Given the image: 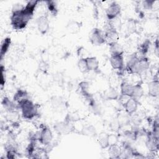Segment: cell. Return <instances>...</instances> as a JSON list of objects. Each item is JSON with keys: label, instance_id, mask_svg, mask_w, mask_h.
Returning a JSON list of instances; mask_svg holds the SVG:
<instances>
[{"label": "cell", "instance_id": "1", "mask_svg": "<svg viewBox=\"0 0 159 159\" xmlns=\"http://www.w3.org/2000/svg\"><path fill=\"white\" fill-rule=\"evenodd\" d=\"M38 2V1H30L25 6L15 5L11 17V24L14 29L22 30L27 26Z\"/></svg>", "mask_w": 159, "mask_h": 159}, {"label": "cell", "instance_id": "2", "mask_svg": "<svg viewBox=\"0 0 159 159\" xmlns=\"http://www.w3.org/2000/svg\"><path fill=\"white\" fill-rule=\"evenodd\" d=\"M18 106L21 109L22 115L24 119L31 120L38 114L37 105L29 99L21 102Z\"/></svg>", "mask_w": 159, "mask_h": 159}, {"label": "cell", "instance_id": "3", "mask_svg": "<svg viewBox=\"0 0 159 159\" xmlns=\"http://www.w3.org/2000/svg\"><path fill=\"white\" fill-rule=\"evenodd\" d=\"M150 61L148 59L145 57H137L134 62L127 69L129 73L132 74L140 75L149 68Z\"/></svg>", "mask_w": 159, "mask_h": 159}, {"label": "cell", "instance_id": "4", "mask_svg": "<svg viewBox=\"0 0 159 159\" xmlns=\"http://www.w3.org/2000/svg\"><path fill=\"white\" fill-rule=\"evenodd\" d=\"M89 39L92 44L94 45H101L105 43L104 32L98 28H94L92 30Z\"/></svg>", "mask_w": 159, "mask_h": 159}, {"label": "cell", "instance_id": "5", "mask_svg": "<svg viewBox=\"0 0 159 159\" xmlns=\"http://www.w3.org/2000/svg\"><path fill=\"white\" fill-rule=\"evenodd\" d=\"M120 6L116 2H112L111 3L106 9V14L109 20L117 17L120 14Z\"/></svg>", "mask_w": 159, "mask_h": 159}, {"label": "cell", "instance_id": "6", "mask_svg": "<svg viewBox=\"0 0 159 159\" xmlns=\"http://www.w3.org/2000/svg\"><path fill=\"white\" fill-rule=\"evenodd\" d=\"M119 39V35L117 30L108 27V28L104 32L105 43L110 46L112 44L117 43Z\"/></svg>", "mask_w": 159, "mask_h": 159}, {"label": "cell", "instance_id": "7", "mask_svg": "<svg viewBox=\"0 0 159 159\" xmlns=\"http://www.w3.org/2000/svg\"><path fill=\"white\" fill-rule=\"evenodd\" d=\"M52 139H53L52 132L51 130L47 127H43L39 132L38 140L43 145H49L52 142Z\"/></svg>", "mask_w": 159, "mask_h": 159}, {"label": "cell", "instance_id": "8", "mask_svg": "<svg viewBox=\"0 0 159 159\" xmlns=\"http://www.w3.org/2000/svg\"><path fill=\"white\" fill-rule=\"evenodd\" d=\"M38 30L42 35L45 34L50 28V23L48 17L45 15L39 16L36 20Z\"/></svg>", "mask_w": 159, "mask_h": 159}, {"label": "cell", "instance_id": "9", "mask_svg": "<svg viewBox=\"0 0 159 159\" xmlns=\"http://www.w3.org/2000/svg\"><path fill=\"white\" fill-rule=\"evenodd\" d=\"M110 63L113 69L121 71L124 68L123 55H111L109 59Z\"/></svg>", "mask_w": 159, "mask_h": 159}, {"label": "cell", "instance_id": "10", "mask_svg": "<svg viewBox=\"0 0 159 159\" xmlns=\"http://www.w3.org/2000/svg\"><path fill=\"white\" fill-rule=\"evenodd\" d=\"M138 104H139V101H137L135 99L130 97L123 106L126 113L128 115L131 116L136 112L137 109Z\"/></svg>", "mask_w": 159, "mask_h": 159}, {"label": "cell", "instance_id": "11", "mask_svg": "<svg viewBox=\"0 0 159 159\" xmlns=\"http://www.w3.org/2000/svg\"><path fill=\"white\" fill-rule=\"evenodd\" d=\"M146 146L150 151L154 152L158 148V137H156L152 132L148 135Z\"/></svg>", "mask_w": 159, "mask_h": 159}, {"label": "cell", "instance_id": "12", "mask_svg": "<svg viewBox=\"0 0 159 159\" xmlns=\"http://www.w3.org/2000/svg\"><path fill=\"white\" fill-rule=\"evenodd\" d=\"M88 71H96L99 70V61L95 57H88L84 58Z\"/></svg>", "mask_w": 159, "mask_h": 159}, {"label": "cell", "instance_id": "13", "mask_svg": "<svg viewBox=\"0 0 159 159\" xmlns=\"http://www.w3.org/2000/svg\"><path fill=\"white\" fill-rule=\"evenodd\" d=\"M159 94L158 80H153L148 83V94L152 97H157Z\"/></svg>", "mask_w": 159, "mask_h": 159}, {"label": "cell", "instance_id": "14", "mask_svg": "<svg viewBox=\"0 0 159 159\" xmlns=\"http://www.w3.org/2000/svg\"><path fill=\"white\" fill-rule=\"evenodd\" d=\"M133 92V84L127 82L123 81L120 84V94L132 97Z\"/></svg>", "mask_w": 159, "mask_h": 159}, {"label": "cell", "instance_id": "15", "mask_svg": "<svg viewBox=\"0 0 159 159\" xmlns=\"http://www.w3.org/2000/svg\"><path fill=\"white\" fill-rule=\"evenodd\" d=\"M109 153L112 158H119L121 154V148L116 143L111 144L109 147Z\"/></svg>", "mask_w": 159, "mask_h": 159}, {"label": "cell", "instance_id": "16", "mask_svg": "<svg viewBox=\"0 0 159 159\" xmlns=\"http://www.w3.org/2000/svg\"><path fill=\"white\" fill-rule=\"evenodd\" d=\"M27 99H29L28 94L25 90H23V89H19L18 91H17V92L15 93L13 98L14 102H16L17 106L21 102H22L23 101Z\"/></svg>", "mask_w": 159, "mask_h": 159}, {"label": "cell", "instance_id": "17", "mask_svg": "<svg viewBox=\"0 0 159 159\" xmlns=\"http://www.w3.org/2000/svg\"><path fill=\"white\" fill-rule=\"evenodd\" d=\"M143 89L142 85L139 83L133 85V92L132 98L135 99L137 101H139V100L143 96Z\"/></svg>", "mask_w": 159, "mask_h": 159}, {"label": "cell", "instance_id": "18", "mask_svg": "<svg viewBox=\"0 0 159 159\" xmlns=\"http://www.w3.org/2000/svg\"><path fill=\"white\" fill-rule=\"evenodd\" d=\"M119 96L118 92L113 87H110L104 92V97L107 100H116Z\"/></svg>", "mask_w": 159, "mask_h": 159}, {"label": "cell", "instance_id": "19", "mask_svg": "<svg viewBox=\"0 0 159 159\" xmlns=\"http://www.w3.org/2000/svg\"><path fill=\"white\" fill-rule=\"evenodd\" d=\"M109 48L111 55H122L124 53V48L118 42L111 45Z\"/></svg>", "mask_w": 159, "mask_h": 159}, {"label": "cell", "instance_id": "20", "mask_svg": "<svg viewBox=\"0 0 159 159\" xmlns=\"http://www.w3.org/2000/svg\"><path fill=\"white\" fill-rule=\"evenodd\" d=\"M98 142L101 148H106L109 146V134L105 132H101L99 135Z\"/></svg>", "mask_w": 159, "mask_h": 159}, {"label": "cell", "instance_id": "21", "mask_svg": "<svg viewBox=\"0 0 159 159\" xmlns=\"http://www.w3.org/2000/svg\"><path fill=\"white\" fill-rule=\"evenodd\" d=\"M54 129L55 130L60 134H65L70 129V126L68 122H60L57 123L54 125Z\"/></svg>", "mask_w": 159, "mask_h": 159}, {"label": "cell", "instance_id": "22", "mask_svg": "<svg viewBox=\"0 0 159 159\" xmlns=\"http://www.w3.org/2000/svg\"><path fill=\"white\" fill-rule=\"evenodd\" d=\"M11 43V38L9 37H6L2 42L1 46V59H2V57L5 55V54L7 52L9 48Z\"/></svg>", "mask_w": 159, "mask_h": 159}, {"label": "cell", "instance_id": "23", "mask_svg": "<svg viewBox=\"0 0 159 159\" xmlns=\"http://www.w3.org/2000/svg\"><path fill=\"white\" fill-rule=\"evenodd\" d=\"M2 104L8 112L14 111V109L16 108V104L14 102L11 101L7 97H4L2 101Z\"/></svg>", "mask_w": 159, "mask_h": 159}, {"label": "cell", "instance_id": "24", "mask_svg": "<svg viewBox=\"0 0 159 159\" xmlns=\"http://www.w3.org/2000/svg\"><path fill=\"white\" fill-rule=\"evenodd\" d=\"M47 9L49 12L53 16H56L58 13V9L57 4L53 1H45Z\"/></svg>", "mask_w": 159, "mask_h": 159}, {"label": "cell", "instance_id": "25", "mask_svg": "<svg viewBox=\"0 0 159 159\" xmlns=\"http://www.w3.org/2000/svg\"><path fill=\"white\" fill-rule=\"evenodd\" d=\"M78 66L80 70L83 73H86L88 71L84 58H80L78 62Z\"/></svg>", "mask_w": 159, "mask_h": 159}, {"label": "cell", "instance_id": "26", "mask_svg": "<svg viewBox=\"0 0 159 159\" xmlns=\"http://www.w3.org/2000/svg\"><path fill=\"white\" fill-rule=\"evenodd\" d=\"M149 46H150V42L148 40H145V42H143V43L140 45V48H139V50L141 52V53H142L143 55L146 54L148 50Z\"/></svg>", "mask_w": 159, "mask_h": 159}, {"label": "cell", "instance_id": "27", "mask_svg": "<svg viewBox=\"0 0 159 159\" xmlns=\"http://www.w3.org/2000/svg\"><path fill=\"white\" fill-rule=\"evenodd\" d=\"M120 127V123L119 119L113 120L111 123V128L113 131H118Z\"/></svg>", "mask_w": 159, "mask_h": 159}, {"label": "cell", "instance_id": "28", "mask_svg": "<svg viewBox=\"0 0 159 159\" xmlns=\"http://www.w3.org/2000/svg\"><path fill=\"white\" fill-rule=\"evenodd\" d=\"M91 126H89L87 127H85L84 129H83V134L86 135H93L94 134H95V129L91 128Z\"/></svg>", "mask_w": 159, "mask_h": 159}, {"label": "cell", "instance_id": "29", "mask_svg": "<svg viewBox=\"0 0 159 159\" xmlns=\"http://www.w3.org/2000/svg\"><path fill=\"white\" fill-rule=\"evenodd\" d=\"M155 1H145L143 2V5L145 9H151L153 5V2Z\"/></svg>", "mask_w": 159, "mask_h": 159}, {"label": "cell", "instance_id": "30", "mask_svg": "<svg viewBox=\"0 0 159 159\" xmlns=\"http://www.w3.org/2000/svg\"><path fill=\"white\" fill-rule=\"evenodd\" d=\"M134 21H129V23L127 24V29L128 31L130 32H133L134 30L135 29V25Z\"/></svg>", "mask_w": 159, "mask_h": 159}, {"label": "cell", "instance_id": "31", "mask_svg": "<svg viewBox=\"0 0 159 159\" xmlns=\"http://www.w3.org/2000/svg\"><path fill=\"white\" fill-rule=\"evenodd\" d=\"M4 70L3 66H1V83L2 86L4 85V84L5 83V81H6V78L4 76V70Z\"/></svg>", "mask_w": 159, "mask_h": 159}]
</instances>
